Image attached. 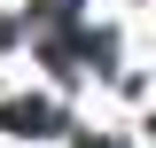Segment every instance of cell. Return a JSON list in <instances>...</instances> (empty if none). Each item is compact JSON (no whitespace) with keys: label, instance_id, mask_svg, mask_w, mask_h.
<instances>
[{"label":"cell","instance_id":"1","mask_svg":"<svg viewBox=\"0 0 156 148\" xmlns=\"http://www.w3.org/2000/svg\"><path fill=\"white\" fill-rule=\"evenodd\" d=\"M62 109L55 101H8V132H55Z\"/></svg>","mask_w":156,"mask_h":148},{"label":"cell","instance_id":"2","mask_svg":"<svg viewBox=\"0 0 156 148\" xmlns=\"http://www.w3.org/2000/svg\"><path fill=\"white\" fill-rule=\"evenodd\" d=\"M31 23H39V39H47V31H70V23H78V0H39Z\"/></svg>","mask_w":156,"mask_h":148},{"label":"cell","instance_id":"3","mask_svg":"<svg viewBox=\"0 0 156 148\" xmlns=\"http://www.w3.org/2000/svg\"><path fill=\"white\" fill-rule=\"evenodd\" d=\"M94 148H125V140H94Z\"/></svg>","mask_w":156,"mask_h":148}]
</instances>
